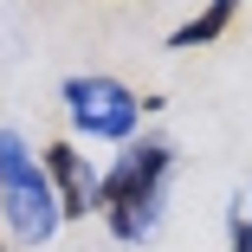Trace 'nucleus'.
<instances>
[{
  "label": "nucleus",
  "mask_w": 252,
  "mask_h": 252,
  "mask_svg": "<svg viewBox=\"0 0 252 252\" xmlns=\"http://www.w3.org/2000/svg\"><path fill=\"white\" fill-rule=\"evenodd\" d=\"M168 175H175V149L162 136L149 142H129L123 156L110 162V175H97L91 188V214H104V226L123 239V246H142L162 220V194H168Z\"/></svg>",
  "instance_id": "nucleus-1"
},
{
  "label": "nucleus",
  "mask_w": 252,
  "mask_h": 252,
  "mask_svg": "<svg viewBox=\"0 0 252 252\" xmlns=\"http://www.w3.org/2000/svg\"><path fill=\"white\" fill-rule=\"evenodd\" d=\"M39 168H45V181H52V200H59V220H84L91 214V188H97V175L84 168V156L71 142H52L39 156Z\"/></svg>",
  "instance_id": "nucleus-4"
},
{
  "label": "nucleus",
  "mask_w": 252,
  "mask_h": 252,
  "mask_svg": "<svg viewBox=\"0 0 252 252\" xmlns=\"http://www.w3.org/2000/svg\"><path fill=\"white\" fill-rule=\"evenodd\" d=\"M59 97H65L71 129L91 136V142H129L136 123H142V97H136L129 84L104 78V71H78V78H65Z\"/></svg>",
  "instance_id": "nucleus-3"
},
{
  "label": "nucleus",
  "mask_w": 252,
  "mask_h": 252,
  "mask_svg": "<svg viewBox=\"0 0 252 252\" xmlns=\"http://www.w3.org/2000/svg\"><path fill=\"white\" fill-rule=\"evenodd\" d=\"M226 252H252V226H246V214L226 220Z\"/></svg>",
  "instance_id": "nucleus-6"
},
{
  "label": "nucleus",
  "mask_w": 252,
  "mask_h": 252,
  "mask_svg": "<svg viewBox=\"0 0 252 252\" xmlns=\"http://www.w3.org/2000/svg\"><path fill=\"white\" fill-rule=\"evenodd\" d=\"M233 13H239V0H207L194 20H181V26L168 32V52H188V45H214V39L233 26Z\"/></svg>",
  "instance_id": "nucleus-5"
},
{
  "label": "nucleus",
  "mask_w": 252,
  "mask_h": 252,
  "mask_svg": "<svg viewBox=\"0 0 252 252\" xmlns=\"http://www.w3.org/2000/svg\"><path fill=\"white\" fill-rule=\"evenodd\" d=\"M0 214L13 220V233L26 246H45L65 220H59V200H52V181H45L39 156L20 142V129H0Z\"/></svg>",
  "instance_id": "nucleus-2"
}]
</instances>
